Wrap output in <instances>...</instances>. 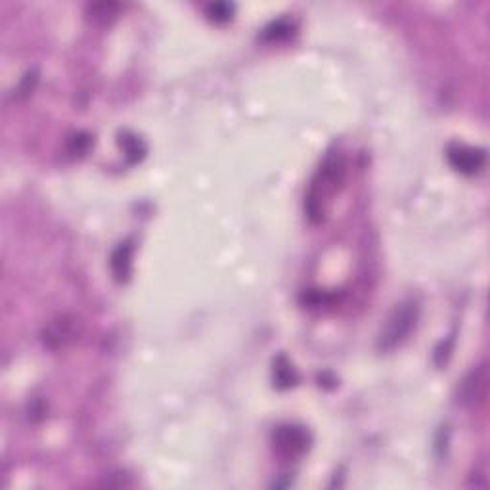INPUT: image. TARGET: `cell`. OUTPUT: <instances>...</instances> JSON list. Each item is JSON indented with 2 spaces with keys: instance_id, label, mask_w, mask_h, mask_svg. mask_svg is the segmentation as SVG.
I'll use <instances>...</instances> for the list:
<instances>
[{
  "instance_id": "1",
  "label": "cell",
  "mask_w": 490,
  "mask_h": 490,
  "mask_svg": "<svg viewBox=\"0 0 490 490\" xmlns=\"http://www.w3.org/2000/svg\"><path fill=\"white\" fill-rule=\"evenodd\" d=\"M419 309L416 303H404L400 304L399 309L394 310L393 317L389 318L387 326L383 329L380 339V347L389 351V348H394L399 343H402L410 336V331L416 326V320H418Z\"/></svg>"
},
{
  "instance_id": "2",
  "label": "cell",
  "mask_w": 490,
  "mask_h": 490,
  "mask_svg": "<svg viewBox=\"0 0 490 490\" xmlns=\"http://www.w3.org/2000/svg\"><path fill=\"white\" fill-rule=\"evenodd\" d=\"M309 445L310 437L303 427L285 426L280 427L274 433V448H276L280 456H284L287 460H295L299 456H303Z\"/></svg>"
},
{
  "instance_id": "3",
  "label": "cell",
  "mask_w": 490,
  "mask_h": 490,
  "mask_svg": "<svg viewBox=\"0 0 490 490\" xmlns=\"http://www.w3.org/2000/svg\"><path fill=\"white\" fill-rule=\"evenodd\" d=\"M77 336V324L69 317H59L56 320H52L42 331V341L50 351H59L65 345L75 339Z\"/></svg>"
},
{
  "instance_id": "4",
  "label": "cell",
  "mask_w": 490,
  "mask_h": 490,
  "mask_svg": "<svg viewBox=\"0 0 490 490\" xmlns=\"http://www.w3.org/2000/svg\"><path fill=\"white\" fill-rule=\"evenodd\" d=\"M448 161L460 173L475 174L484 167V152L465 146H452L448 149Z\"/></svg>"
},
{
  "instance_id": "5",
  "label": "cell",
  "mask_w": 490,
  "mask_h": 490,
  "mask_svg": "<svg viewBox=\"0 0 490 490\" xmlns=\"http://www.w3.org/2000/svg\"><path fill=\"white\" fill-rule=\"evenodd\" d=\"M484 393H486V370L484 366L473 370L464 381H462V387H460V400L464 404H473V402H479L483 399Z\"/></svg>"
},
{
  "instance_id": "6",
  "label": "cell",
  "mask_w": 490,
  "mask_h": 490,
  "mask_svg": "<svg viewBox=\"0 0 490 490\" xmlns=\"http://www.w3.org/2000/svg\"><path fill=\"white\" fill-rule=\"evenodd\" d=\"M132 245L122 244L115 249V253L111 255V270L115 274L119 282H125L130 274V266H132Z\"/></svg>"
},
{
  "instance_id": "7",
  "label": "cell",
  "mask_w": 490,
  "mask_h": 490,
  "mask_svg": "<svg viewBox=\"0 0 490 490\" xmlns=\"http://www.w3.org/2000/svg\"><path fill=\"white\" fill-rule=\"evenodd\" d=\"M122 148H125V152H127V155L129 157H132V161H138L140 157H142L144 149L140 148V140L136 138V136H125L121 140Z\"/></svg>"
},
{
  "instance_id": "8",
  "label": "cell",
  "mask_w": 490,
  "mask_h": 490,
  "mask_svg": "<svg viewBox=\"0 0 490 490\" xmlns=\"http://www.w3.org/2000/svg\"><path fill=\"white\" fill-rule=\"evenodd\" d=\"M232 10L234 8L230 6V4H222V2L211 4V6H209V18L215 21H226L232 18Z\"/></svg>"
},
{
  "instance_id": "9",
  "label": "cell",
  "mask_w": 490,
  "mask_h": 490,
  "mask_svg": "<svg viewBox=\"0 0 490 490\" xmlns=\"http://www.w3.org/2000/svg\"><path fill=\"white\" fill-rule=\"evenodd\" d=\"M276 381L282 385V387H290V385H293V370H291L290 364H285V358H284V366L276 368Z\"/></svg>"
},
{
  "instance_id": "10",
  "label": "cell",
  "mask_w": 490,
  "mask_h": 490,
  "mask_svg": "<svg viewBox=\"0 0 490 490\" xmlns=\"http://www.w3.org/2000/svg\"><path fill=\"white\" fill-rule=\"evenodd\" d=\"M35 83H37V75H35V73H27L25 77H23V81L20 83V86H18V91H16V96H25V94H29V92L33 91Z\"/></svg>"
},
{
  "instance_id": "11",
  "label": "cell",
  "mask_w": 490,
  "mask_h": 490,
  "mask_svg": "<svg viewBox=\"0 0 490 490\" xmlns=\"http://www.w3.org/2000/svg\"><path fill=\"white\" fill-rule=\"evenodd\" d=\"M73 142H75V148H73L72 152H79V154H83L84 149H86V146H89V138H86V136L79 135V136H75V140H73Z\"/></svg>"
}]
</instances>
